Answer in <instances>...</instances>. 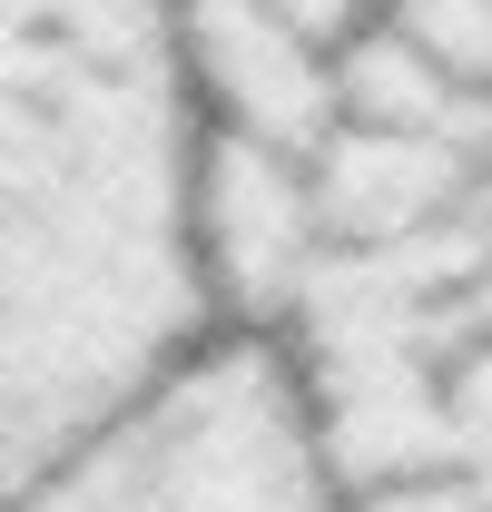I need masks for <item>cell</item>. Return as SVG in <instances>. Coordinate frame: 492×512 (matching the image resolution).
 I'll list each match as a JSON object with an SVG mask.
<instances>
[{"label": "cell", "instance_id": "3", "mask_svg": "<svg viewBox=\"0 0 492 512\" xmlns=\"http://www.w3.org/2000/svg\"><path fill=\"white\" fill-rule=\"evenodd\" d=\"M187 247H197V286H207L217 325L286 335V316L306 306V286L335 256L325 197H315V158L266 148V138H227V128H197Z\"/></svg>", "mask_w": 492, "mask_h": 512}, {"label": "cell", "instance_id": "1", "mask_svg": "<svg viewBox=\"0 0 492 512\" xmlns=\"http://www.w3.org/2000/svg\"><path fill=\"white\" fill-rule=\"evenodd\" d=\"M168 0H0V503L217 325Z\"/></svg>", "mask_w": 492, "mask_h": 512}, {"label": "cell", "instance_id": "2", "mask_svg": "<svg viewBox=\"0 0 492 512\" xmlns=\"http://www.w3.org/2000/svg\"><path fill=\"white\" fill-rule=\"evenodd\" d=\"M325 424L286 335L207 325L0 512H335Z\"/></svg>", "mask_w": 492, "mask_h": 512}, {"label": "cell", "instance_id": "4", "mask_svg": "<svg viewBox=\"0 0 492 512\" xmlns=\"http://www.w3.org/2000/svg\"><path fill=\"white\" fill-rule=\"evenodd\" d=\"M168 40H178V89L197 128L266 138L296 158L335 138V109H345L335 50L276 0H168Z\"/></svg>", "mask_w": 492, "mask_h": 512}]
</instances>
